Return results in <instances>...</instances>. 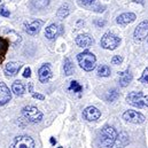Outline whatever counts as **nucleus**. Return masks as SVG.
Segmentation results:
<instances>
[{"mask_svg":"<svg viewBox=\"0 0 148 148\" xmlns=\"http://www.w3.org/2000/svg\"><path fill=\"white\" fill-rule=\"evenodd\" d=\"M22 115L24 118L31 123H39L42 119V114L37 107L34 106H25L22 109Z\"/></svg>","mask_w":148,"mask_h":148,"instance_id":"39448f33","label":"nucleus"},{"mask_svg":"<svg viewBox=\"0 0 148 148\" xmlns=\"http://www.w3.org/2000/svg\"><path fill=\"white\" fill-rule=\"evenodd\" d=\"M12 92L16 95V97H22L25 93V86L21 80H16L13 83L12 85Z\"/></svg>","mask_w":148,"mask_h":148,"instance_id":"a211bd4d","label":"nucleus"},{"mask_svg":"<svg viewBox=\"0 0 148 148\" xmlns=\"http://www.w3.org/2000/svg\"><path fill=\"white\" fill-rule=\"evenodd\" d=\"M0 15H2V16H5V17H9L10 13H9L8 9H6L5 6H1V7H0Z\"/></svg>","mask_w":148,"mask_h":148,"instance_id":"cd10ccee","label":"nucleus"},{"mask_svg":"<svg viewBox=\"0 0 148 148\" xmlns=\"http://www.w3.org/2000/svg\"><path fill=\"white\" fill-rule=\"evenodd\" d=\"M123 118L126 122H130V123H133V124H141L146 119L145 116L141 112L136 110H126L123 114Z\"/></svg>","mask_w":148,"mask_h":148,"instance_id":"0eeeda50","label":"nucleus"},{"mask_svg":"<svg viewBox=\"0 0 148 148\" xmlns=\"http://www.w3.org/2000/svg\"><path fill=\"white\" fill-rule=\"evenodd\" d=\"M63 70H64V74L67 76H70V75L74 74V64L71 63V61L66 58L64 59V62H63Z\"/></svg>","mask_w":148,"mask_h":148,"instance_id":"4be33fe9","label":"nucleus"},{"mask_svg":"<svg viewBox=\"0 0 148 148\" xmlns=\"http://www.w3.org/2000/svg\"><path fill=\"white\" fill-rule=\"evenodd\" d=\"M69 5L68 3H64V5H62L59 9H58V12H56V16L60 18V20H63V18H66L68 15H69Z\"/></svg>","mask_w":148,"mask_h":148,"instance_id":"aec40b11","label":"nucleus"},{"mask_svg":"<svg viewBox=\"0 0 148 148\" xmlns=\"http://www.w3.org/2000/svg\"><path fill=\"white\" fill-rule=\"evenodd\" d=\"M148 37V21L145 20L138 24V27L134 30V38L139 41L145 40Z\"/></svg>","mask_w":148,"mask_h":148,"instance_id":"6e6552de","label":"nucleus"},{"mask_svg":"<svg viewBox=\"0 0 148 148\" xmlns=\"http://www.w3.org/2000/svg\"><path fill=\"white\" fill-rule=\"evenodd\" d=\"M58 35H59V27L56 24H51L45 30V37L49 40L54 39Z\"/></svg>","mask_w":148,"mask_h":148,"instance_id":"6ab92c4d","label":"nucleus"},{"mask_svg":"<svg viewBox=\"0 0 148 148\" xmlns=\"http://www.w3.org/2000/svg\"><path fill=\"white\" fill-rule=\"evenodd\" d=\"M119 97V94H118V92L116 91V90H111L108 92V94L106 95V99L109 101V102H114V101H116L117 100V98Z\"/></svg>","mask_w":148,"mask_h":148,"instance_id":"393cba45","label":"nucleus"},{"mask_svg":"<svg viewBox=\"0 0 148 148\" xmlns=\"http://www.w3.org/2000/svg\"><path fill=\"white\" fill-rule=\"evenodd\" d=\"M122 62H123V58H122L121 55H115V56L111 59V63H112V64H115V66L121 64Z\"/></svg>","mask_w":148,"mask_h":148,"instance_id":"bb28decb","label":"nucleus"},{"mask_svg":"<svg viewBox=\"0 0 148 148\" xmlns=\"http://www.w3.org/2000/svg\"><path fill=\"white\" fill-rule=\"evenodd\" d=\"M58 148H62V147H58Z\"/></svg>","mask_w":148,"mask_h":148,"instance_id":"c9c22d12","label":"nucleus"},{"mask_svg":"<svg viewBox=\"0 0 148 148\" xmlns=\"http://www.w3.org/2000/svg\"><path fill=\"white\" fill-rule=\"evenodd\" d=\"M111 71H110V68L108 66H105V64H101L98 67V75L100 77H108L110 76Z\"/></svg>","mask_w":148,"mask_h":148,"instance_id":"b1692460","label":"nucleus"},{"mask_svg":"<svg viewBox=\"0 0 148 148\" xmlns=\"http://www.w3.org/2000/svg\"><path fill=\"white\" fill-rule=\"evenodd\" d=\"M7 49H8V41L5 38H0V61L5 58Z\"/></svg>","mask_w":148,"mask_h":148,"instance_id":"5701e85b","label":"nucleus"},{"mask_svg":"<svg viewBox=\"0 0 148 148\" xmlns=\"http://www.w3.org/2000/svg\"><path fill=\"white\" fill-rule=\"evenodd\" d=\"M116 137H117L116 130L110 125H106V126H103V129L100 132V143L103 146H111L112 143L115 141Z\"/></svg>","mask_w":148,"mask_h":148,"instance_id":"7ed1b4c3","label":"nucleus"},{"mask_svg":"<svg viewBox=\"0 0 148 148\" xmlns=\"http://www.w3.org/2000/svg\"><path fill=\"white\" fill-rule=\"evenodd\" d=\"M101 116V112L98 108L93 107V106H90L87 108H85V110L83 111V117L88 121V122H94V121H98Z\"/></svg>","mask_w":148,"mask_h":148,"instance_id":"1a4fd4ad","label":"nucleus"},{"mask_svg":"<svg viewBox=\"0 0 148 148\" xmlns=\"http://www.w3.org/2000/svg\"><path fill=\"white\" fill-rule=\"evenodd\" d=\"M29 90H30V92H32V84H30V87H29Z\"/></svg>","mask_w":148,"mask_h":148,"instance_id":"f704fd0d","label":"nucleus"},{"mask_svg":"<svg viewBox=\"0 0 148 148\" xmlns=\"http://www.w3.org/2000/svg\"><path fill=\"white\" fill-rule=\"evenodd\" d=\"M22 68V63L21 62H8L5 67V74L8 77L15 76Z\"/></svg>","mask_w":148,"mask_h":148,"instance_id":"4468645a","label":"nucleus"},{"mask_svg":"<svg viewBox=\"0 0 148 148\" xmlns=\"http://www.w3.org/2000/svg\"><path fill=\"white\" fill-rule=\"evenodd\" d=\"M10 148H35V141L29 136H18L10 144Z\"/></svg>","mask_w":148,"mask_h":148,"instance_id":"423d86ee","label":"nucleus"},{"mask_svg":"<svg viewBox=\"0 0 148 148\" xmlns=\"http://www.w3.org/2000/svg\"><path fill=\"white\" fill-rule=\"evenodd\" d=\"M32 98L34 99H38V100H41V101L45 99V97L42 94H39V93H32Z\"/></svg>","mask_w":148,"mask_h":148,"instance_id":"c756f323","label":"nucleus"},{"mask_svg":"<svg viewBox=\"0 0 148 148\" xmlns=\"http://www.w3.org/2000/svg\"><path fill=\"white\" fill-rule=\"evenodd\" d=\"M136 18H137V16H136L134 13H123V14H121V15L117 17L116 22H117L118 24L126 25V24H130V23L134 22Z\"/></svg>","mask_w":148,"mask_h":148,"instance_id":"dca6fc26","label":"nucleus"},{"mask_svg":"<svg viewBox=\"0 0 148 148\" xmlns=\"http://www.w3.org/2000/svg\"><path fill=\"white\" fill-rule=\"evenodd\" d=\"M70 90H74V92H80V91L83 90V87L78 84V82L73 80L71 84H70Z\"/></svg>","mask_w":148,"mask_h":148,"instance_id":"a878e982","label":"nucleus"},{"mask_svg":"<svg viewBox=\"0 0 148 148\" xmlns=\"http://www.w3.org/2000/svg\"><path fill=\"white\" fill-rule=\"evenodd\" d=\"M77 60H78V63H79L80 68L84 69L85 71H92L95 68L97 58H95V55L93 53H91L88 51L79 53L77 55Z\"/></svg>","mask_w":148,"mask_h":148,"instance_id":"f257e3e1","label":"nucleus"},{"mask_svg":"<svg viewBox=\"0 0 148 148\" xmlns=\"http://www.w3.org/2000/svg\"><path fill=\"white\" fill-rule=\"evenodd\" d=\"M94 1H95V0H80V2H82L84 6H90V5H92Z\"/></svg>","mask_w":148,"mask_h":148,"instance_id":"7c9ffc66","label":"nucleus"},{"mask_svg":"<svg viewBox=\"0 0 148 148\" xmlns=\"http://www.w3.org/2000/svg\"><path fill=\"white\" fill-rule=\"evenodd\" d=\"M38 78L40 80V83H47L51 78H52V70L48 63L42 64L39 70H38Z\"/></svg>","mask_w":148,"mask_h":148,"instance_id":"9d476101","label":"nucleus"},{"mask_svg":"<svg viewBox=\"0 0 148 148\" xmlns=\"http://www.w3.org/2000/svg\"><path fill=\"white\" fill-rule=\"evenodd\" d=\"M49 0H31L30 5L36 9H44L48 6Z\"/></svg>","mask_w":148,"mask_h":148,"instance_id":"412c9836","label":"nucleus"},{"mask_svg":"<svg viewBox=\"0 0 148 148\" xmlns=\"http://www.w3.org/2000/svg\"><path fill=\"white\" fill-rule=\"evenodd\" d=\"M119 76H121V78H119V85L122 87H126L131 83V80L133 78V76L131 74V70L130 69H126L124 73H119Z\"/></svg>","mask_w":148,"mask_h":148,"instance_id":"f3484780","label":"nucleus"},{"mask_svg":"<svg viewBox=\"0 0 148 148\" xmlns=\"http://www.w3.org/2000/svg\"><path fill=\"white\" fill-rule=\"evenodd\" d=\"M127 144H129V136L126 134V132H121L119 134H117L110 148H124V146Z\"/></svg>","mask_w":148,"mask_h":148,"instance_id":"2eb2a0df","label":"nucleus"},{"mask_svg":"<svg viewBox=\"0 0 148 148\" xmlns=\"http://www.w3.org/2000/svg\"><path fill=\"white\" fill-rule=\"evenodd\" d=\"M12 100V92L5 83H0V106H5Z\"/></svg>","mask_w":148,"mask_h":148,"instance_id":"9b49d317","label":"nucleus"},{"mask_svg":"<svg viewBox=\"0 0 148 148\" xmlns=\"http://www.w3.org/2000/svg\"><path fill=\"white\" fill-rule=\"evenodd\" d=\"M51 144H52V145H55V144H56V140H55L54 138H51Z\"/></svg>","mask_w":148,"mask_h":148,"instance_id":"72a5a7b5","label":"nucleus"},{"mask_svg":"<svg viewBox=\"0 0 148 148\" xmlns=\"http://www.w3.org/2000/svg\"><path fill=\"white\" fill-rule=\"evenodd\" d=\"M23 76L25 77V78H29L30 76H31V69L30 68H25V70H24V74Z\"/></svg>","mask_w":148,"mask_h":148,"instance_id":"2f4dec72","label":"nucleus"},{"mask_svg":"<svg viewBox=\"0 0 148 148\" xmlns=\"http://www.w3.org/2000/svg\"><path fill=\"white\" fill-rule=\"evenodd\" d=\"M95 24H97L98 27H103V25L106 24V22H105V21H95Z\"/></svg>","mask_w":148,"mask_h":148,"instance_id":"473e14b6","label":"nucleus"},{"mask_svg":"<svg viewBox=\"0 0 148 148\" xmlns=\"http://www.w3.org/2000/svg\"><path fill=\"white\" fill-rule=\"evenodd\" d=\"M76 44L78 47H82V48H86L88 46H91L93 42H94V39L91 37L90 35L87 34H83V35H79L78 37L76 38Z\"/></svg>","mask_w":148,"mask_h":148,"instance_id":"f8f14e48","label":"nucleus"},{"mask_svg":"<svg viewBox=\"0 0 148 148\" xmlns=\"http://www.w3.org/2000/svg\"><path fill=\"white\" fill-rule=\"evenodd\" d=\"M126 101L133 107H138V108L148 107V97H145L143 92L129 93V95L126 97Z\"/></svg>","mask_w":148,"mask_h":148,"instance_id":"f03ea898","label":"nucleus"},{"mask_svg":"<svg viewBox=\"0 0 148 148\" xmlns=\"http://www.w3.org/2000/svg\"><path fill=\"white\" fill-rule=\"evenodd\" d=\"M140 82H141V83H146V84H148V67L145 69L144 74H143L141 78H140Z\"/></svg>","mask_w":148,"mask_h":148,"instance_id":"c85d7f7f","label":"nucleus"},{"mask_svg":"<svg viewBox=\"0 0 148 148\" xmlns=\"http://www.w3.org/2000/svg\"><path fill=\"white\" fill-rule=\"evenodd\" d=\"M42 24H44L42 21L36 20V21H34V22H31V23L25 25V32L28 35H30V36H36L40 31V28L42 27Z\"/></svg>","mask_w":148,"mask_h":148,"instance_id":"ddd939ff","label":"nucleus"},{"mask_svg":"<svg viewBox=\"0 0 148 148\" xmlns=\"http://www.w3.org/2000/svg\"><path fill=\"white\" fill-rule=\"evenodd\" d=\"M100 44H101V47H103L105 49L112 51V49H116L119 46L121 39L116 35H114L112 32H106L101 38Z\"/></svg>","mask_w":148,"mask_h":148,"instance_id":"20e7f679","label":"nucleus"}]
</instances>
